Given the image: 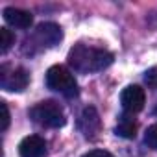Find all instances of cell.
Instances as JSON below:
<instances>
[{"label": "cell", "instance_id": "6da1fadb", "mask_svg": "<svg viewBox=\"0 0 157 157\" xmlns=\"http://www.w3.org/2000/svg\"><path fill=\"white\" fill-rule=\"evenodd\" d=\"M67 59H68V65L76 72L89 74V72H100V70L107 68L113 63L115 56L107 50H102V48H91L85 44H76L74 48H70Z\"/></svg>", "mask_w": 157, "mask_h": 157}, {"label": "cell", "instance_id": "7a4b0ae2", "mask_svg": "<svg viewBox=\"0 0 157 157\" xmlns=\"http://www.w3.org/2000/svg\"><path fill=\"white\" fill-rule=\"evenodd\" d=\"M44 82L50 91H56L67 98H72L78 94V82H76L74 74L61 65H54L46 70Z\"/></svg>", "mask_w": 157, "mask_h": 157}, {"label": "cell", "instance_id": "3957f363", "mask_svg": "<svg viewBox=\"0 0 157 157\" xmlns=\"http://www.w3.org/2000/svg\"><path fill=\"white\" fill-rule=\"evenodd\" d=\"M30 117L44 128H63L67 122L61 105L54 100H44L33 105L30 109Z\"/></svg>", "mask_w": 157, "mask_h": 157}, {"label": "cell", "instance_id": "277c9868", "mask_svg": "<svg viewBox=\"0 0 157 157\" xmlns=\"http://www.w3.org/2000/svg\"><path fill=\"white\" fill-rule=\"evenodd\" d=\"M120 104L126 113H139L144 109L146 104V93L140 85H128L120 93Z\"/></svg>", "mask_w": 157, "mask_h": 157}, {"label": "cell", "instance_id": "5b68a950", "mask_svg": "<svg viewBox=\"0 0 157 157\" xmlns=\"http://www.w3.org/2000/svg\"><path fill=\"white\" fill-rule=\"evenodd\" d=\"M30 83V76L24 68H13L11 72H6V68L2 67V78H0V85L4 91L10 93H21L28 87Z\"/></svg>", "mask_w": 157, "mask_h": 157}, {"label": "cell", "instance_id": "8992f818", "mask_svg": "<svg viewBox=\"0 0 157 157\" xmlns=\"http://www.w3.org/2000/svg\"><path fill=\"white\" fill-rule=\"evenodd\" d=\"M35 39L43 44V46H56L61 43L63 39V30L56 24V22H41L35 30Z\"/></svg>", "mask_w": 157, "mask_h": 157}, {"label": "cell", "instance_id": "52a82bcc", "mask_svg": "<svg viewBox=\"0 0 157 157\" xmlns=\"http://www.w3.org/2000/svg\"><path fill=\"white\" fill-rule=\"evenodd\" d=\"M21 157H44L46 155V140L39 135H28L19 144Z\"/></svg>", "mask_w": 157, "mask_h": 157}, {"label": "cell", "instance_id": "ba28073f", "mask_svg": "<svg viewBox=\"0 0 157 157\" xmlns=\"http://www.w3.org/2000/svg\"><path fill=\"white\" fill-rule=\"evenodd\" d=\"M2 17L4 21L13 26V28H21V30H26L33 24V15L26 10H19V8H6L2 11Z\"/></svg>", "mask_w": 157, "mask_h": 157}, {"label": "cell", "instance_id": "9c48e42d", "mask_svg": "<svg viewBox=\"0 0 157 157\" xmlns=\"http://www.w3.org/2000/svg\"><path fill=\"white\" fill-rule=\"evenodd\" d=\"M80 129L83 131V135L87 139H93L98 133V129H100V117H98L94 107L89 105V107L83 109V113L80 117Z\"/></svg>", "mask_w": 157, "mask_h": 157}, {"label": "cell", "instance_id": "30bf717a", "mask_svg": "<svg viewBox=\"0 0 157 157\" xmlns=\"http://www.w3.org/2000/svg\"><path fill=\"white\" fill-rule=\"evenodd\" d=\"M115 133L118 137H124V139H135V135H137V124H135V120L129 118V117H122L118 120L117 128H115Z\"/></svg>", "mask_w": 157, "mask_h": 157}, {"label": "cell", "instance_id": "8fae6325", "mask_svg": "<svg viewBox=\"0 0 157 157\" xmlns=\"http://www.w3.org/2000/svg\"><path fill=\"white\" fill-rule=\"evenodd\" d=\"M15 44V35L8 28H0V52L6 54L11 46Z\"/></svg>", "mask_w": 157, "mask_h": 157}, {"label": "cell", "instance_id": "7c38bea8", "mask_svg": "<svg viewBox=\"0 0 157 157\" xmlns=\"http://www.w3.org/2000/svg\"><path fill=\"white\" fill-rule=\"evenodd\" d=\"M144 144L151 150H157V124L150 126L144 133Z\"/></svg>", "mask_w": 157, "mask_h": 157}, {"label": "cell", "instance_id": "4fadbf2b", "mask_svg": "<svg viewBox=\"0 0 157 157\" xmlns=\"http://www.w3.org/2000/svg\"><path fill=\"white\" fill-rule=\"evenodd\" d=\"M0 107H2V131H6L8 126H10V109H8L6 102L0 104Z\"/></svg>", "mask_w": 157, "mask_h": 157}, {"label": "cell", "instance_id": "5bb4252c", "mask_svg": "<svg viewBox=\"0 0 157 157\" xmlns=\"http://www.w3.org/2000/svg\"><path fill=\"white\" fill-rule=\"evenodd\" d=\"M83 157H115V155L111 151H107V150H91Z\"/></svg>", "mask_w": 157, "mask_h": 157}]
</instances>
